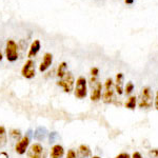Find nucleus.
I'll return each mask as SVG.
<instances>
[{
    "label": "nucleus",
    "instance_id": "1",
    "mask_svg": "<svg viewBox=\"0 0 158 158\" xmlns=\"http://www.w3.org/2000/svg\"><path fill=\"white\" fill-rule=\"evenodd\" d=\"M104 91L102 93V100L104 103H113L115 100V88L112 78H108L104 82Z\"/></svg>",
    "mask_w": 158,
    "mask_h": 158
},
{
    "label": "nucleus",
    "instance_id": "2",
    "mask_svg": "<svg viewBox=\"0 0 158 158\" xmlns=\"http://www.w3.org/2000/svg\"><path fill=\"white\" fill-rule=\"evenodd\" d=\"M74 95L77 99H85L88 95V82L83 76H79L76 80Z\"/></svg>",
    "mask_w": 158,
    "mask_h": 158
},
{
    "label": "nucleus",
    "instance_id": "3",
    "mask_svg": "<svg viewBox=\"0 0 158 158\" xmlns=\"http://www.w3.org/2000/svg\"><path fill=\"white\" fill-rule=\"evenodd\" d=\"M57 85L60 86L65 93H71L74 90V85H75V78H74L73 74L68 72L63 76L62 78H60L58 80Z\"/></svg>",
    "mask_w": 158,
    "mask_h": 158
},
{
    "label": "nucleus",
    "instance_id": "4",
    "mask_svg": "<svg viewBox=\"0 0 158 158\" xmlns=\"http://www.w3.org/2000/svg\"><path fill=\"white\" fill-rule=\"evenodd\" d=\"M6 57L10 62H15L18 59V45L13 39H9L6 41Z\"/></svg>",
    "mask_w": 158,
    "mask_h": 158
},
{
    "label": "nucleus",
    "instance_id": "5",
    "mask_svg": "<svg viewBox=\"0 0 158 158\" xmlns=\"http://www.w3.org/2000/svg\"><path fill=\"white\" fill-rule=\"evenodd\" d=\"M153 104V94L149 86H144L141 90V98L139 101V108L141 109H149Z\"/></svg>",
    "mask_w": 158,
    "mask_h": 158
},
{
    "label": "nucleus",
    "instance_id": "6",
    "mask_svg": "<svg viewBox=\"0 0 158 158\" xmlns=\"http://www.w3.org/2000/svg\"><path fill=\"white\" fill-rule=\"evenodd\" d=\"M27 158H47V154L43 149L42 144L39 142H35L32 146H30L27 152Z\"/></svg>",
    "mask_w": 158,
    "mask_h": 158
},
{
    "label": "nucleus",
    "instance_id": "7",
    "mask_svg": "<svg viewBox=\"0 0 158 158\" xmlns=\"http://www.w3.org/2000/svg\"><path fill=\"white\" fill-rule=\"evenodd\" d=\"M31 143V137H30V132L27 134H25L24 136H22L18 141H17L16 146H15V151L18 155H24L27 152L30 148Z\"/></svg>",
    "mask_w": 158,
    "mask_h": 158
},
{
    "label": "nucleus",
    "instance_id": "8",
    "mask_svg": "<svg viewBox=\"0 0 158 158\" xmlns=\"http://www.w3.org/2000/svg\"><path fill=\"white\" fill-rule=\"evenodd\" d=\"M35 61L33 59H27L21 69V75L27 79H32L35 77Z\"/></svg>",
    "mask_w": 158,
    "mask_h": 158
},
{
    "label": "nucleus",
    "instance_id": "9",
    "mask_svg": "<svg viewBox=\"0 0 158 158\" xmlns=\"http://www.w3.org/2000/svg\"><path fill=\"white\" fill-rule=\"evenodd\" d=\"M92 92H91V100L94 101V102H97L101 99L102 97V89H103V85H101V82H97L95 85H92Z\"/></svg>",
    "mask_w": 158,
    "mask_h": 158
},
{
    "label": "nucleus",
    "instance_id": "10",
    "mask_svg": "<svg viewBox=\"0 0 158 158\" xmlns=\"http://www.w3.org/2000/svg\"><path fill=\"white\" fill-rule=\"evenodd\" d=\"M53 63V55L51 53H45L43 55V58H42V61L39 65V72H45V71L49 69Z\"/></svg>",
    "mask_w": 158,
    "mask_h": 158
},
{
    "label": "nucleus",
    "instance_id": "11",
    "mask_svg": "<svg viewBox=\"0 0 158 158\" xmlns=\"http://www.w3.org/2000/svg\"><path fill=\"white\" fill-rule=\"evenodd\" d=\"M40 49H41V43H40V40L35 39L30 45L29 53H27V57H29V59H32L33 57H35V56L39 53Z\"/></svg>",
    "mask_w": 158,
    "mask_h": 158
},
{
    "label": "nucleus",
    "instance_id": "12",
    "mask_svg": "<svg viewBox=\"0 0 158 158\" xmlns=\"http://www.w3.org/2000/svg\"><path fill=\"white\" fill-rule=\"evenodd\" d=\"M123 79H124V76L122 73L116 74V79H115V82H114V88H115V91L118 95H122V94H123Z\"/></svg>",
    "mask_w": 158,
    "mask_h": 158
},
{
    "label": "nucleus",
    "instance_id": "13",
    "mask_svg": "<svg viewBox=\"0 0 158 158\" xmlns=\"http://www.w3.org/2000/svg\"><path fill=\"white\" fill-rule=\"evenodd\" d=\"M64 155V148L61 144H54L51 149V158H62Z\"/></svg>",
    "mask_w": 158,
    "mask_h": 158
},
{
    "label": "nucleus",
    "instance_id": "14",
    "mask_svg": "<svg viewBox=\"0 0 158 158\" xmlns=\"http://www.w3.org/2000/svg\"><path fill=\"white\" fill-rule=\"evenodd\" d=\"M48 134V131L45 128H42V127H39V128H37L35 130L34 134H33V136H34L35 139L37 140H42L45 138V136H47Z\"/></svg>",
    "mask_w": 158,
    "mask_h": 158
},
{
    "label": "nucleus",
    "instance_id": "15",
    "mask_svg": "<svg viewBox=\"0 0 158 158\" xmlns=\"http://www.w3.org/2000/svg\"><path fill=\"white\" fill-rule=\"evenodd\" d=\"M78 152H79V154H80V156L83 158L90 157L92 155V151H91L90 147L86 146V144H80L78 148Z\"/></svg>",
    "mask_w": 158,
    "mask_h": 158
},
{
    "label": "nucleus",
    "instance_id": "16",
    "mask_svg": "<svg viewBox=\"0 0 158 158\" xmlns=\"http://www.w3.org/2000/svg\"><path fill=\"white\" fill-rule=\"evenodd\" d=\"M67 70H68V63L65 62V61H62V62L58 65V69H57V76L59 77V79L62 78L63 76L68 73Z\"/></svg>",
    "mask_w": 158,
    "mask_h": 158
},
{
    "label": "nucleus",
    "instance_id": "17",
    "mask_svg": "<svg viewBox=\"0 0 158 158\" xmlns=\"http://www.w3.org/2000/svg\"><path fill=\"white\" fill-rule=\"evenodd\" d=\"M7 141V133L4 127L0 126V148L4 147Z\"/></svg>",
    "mask_w": 158,
    "mask_h": 158
},
{
    "label": "nucleus",
    "instance_id": "18",
    "mask_svg": "<svg viewBox=\"0 0 158 158\" xmlns=\"http://www.w3.org/2000/svg\"><path fill=\"white\" fill-rule=\"evenodd\" d=\"M137 104V97L136 96H130L129 99L126 102V108L129 110H135Z\"/></svg>",
    "mask_w": 158,
    "mask_h": 158
},
{
    "label": "nucleus",
    "instance_id": "19",
    "mask_svg": "<svg viewBox=\"0 0 158 158\" xmlns=\"http://www.w3.org/2000/svg\"><path fill=\"white\" fill-rule=\"evenodd\" d=\"M10 136L15 140H19L22 137L21 131H20V130H17V129H13V130H11V132H10Z\"/></svg>",
    "mask_w": 158,
    "mask_h": 158
},
{
    "label": "nucleus",
    "instance_id": "20",
    "mask_svg": "<svg viewBox=\"0 0 158 158\" xmlns=\"http://www.w3.org/2000/svg\"><path fill=\"white\" fill-rule=\"evenodd\" d=\"M133 91H134V85H133V82L130 81V82L127 83L126 86L123 88V93H126V95H130Z\"/></svg>",
    "mask_w": 158,
    "mask_h": 158
},
{
    "label": "nucleus",
    "instance_id": "21",
    "mask_svg": "<svg viewBox=\"0 0 158 158\" xmlns=\"http://www.w3.org/2000/svg\"><path fill=\"white\" fill-rule=\"evenodd\" d=\"M67 158H76V152L74 150H69L68 154H67Z\"/></svg>",
    "mask_w": 158,
    "mask_h": 158
},
{
    "label": "nucleus",
    "instance_id": "22",
    "mask_svg": "<svg viewBox=\"0 0 158 158\" xmlns=\"http://www.w3.org/2000/svg\"><path fill=\"white\" fill-rule=\"evenodd\" d=\"M115 158H131V155L129 153H120L118 154Z\"/></svg>",
    "mask_w": 158,
    "mask_h": 158
},
{
    "label": "nucleus",
    "instance_id": "23",
    "mask_svg": "<svg viewBox=\"0 0 158 158\" xmlns=\"http://www.w3.org/2000/svg\"><path fill=\"white\" fill-rule=\"evenodd\" d=\"M57 137V133L56 132H52V133L50 134V140H51V142H53L54 141V139Z\"/></svg>",
    "mask_w": 158,
    "mask_h": 158
},
{
    "label": "nucleus",
    "instance_id": "24",
    "mask_svg": "<svg viewBox=\"0 0 158 158\" xmlns=\"http://www.w3.org/2000/svg\"><path fill=\"white\" fill-rule=\"evenodd\" d=\"M154 104H155V109L158 111V91L156 92V95H155V100H154Z\"/></svg>",
    "mask_w": 158,
    "mask_h": 158
},
{
    "label": "nucleus",
    "instance_id": "25",
    "mask_svg": "<svg viewBox=\"0 0 158 158\" xmlns=\"http://www.w3.org/2000/svg\"><path fill=\"white\" fill-rule=\"evenodd\" d=\"M131 158H142V156H141V154H140L139 152H134L133 154H132Z\"/></svg>",
    "mask_w": 158,
    "mask_h": 158
},
{
    "label": "nucleus",
    "instance_id": "26",
    "mask_svg": "<svg viewBox=\"0 0 158 158\" xmlns=\"http://www.w3.org/2000/svg\"><path fill=\"white\" fill-rule=\"evenodd\" d=\"M0 158H10V156L6 152L2 151V152H0Z\"/></svg>",
    "mask_w": 158,
    "mask_h": 158
},
{
    "label": "nucleus",
    "instance_id": "27",
    "mask_svg": "<svg viewBox=\"0 0 158 158\" xmlns=\"http://www.w3.org/2000/svg\"><path fill=\"white\" fill-rule=\"evenodd\" d=\"M127 4H133L134 3V0H124Z\"/></svg>",
    "mask_w": 158,
    "mask_h": 158
},
{
    "label": "nucleus",
    "instance_id": "28",
    "mask_svg": "<svg viewBox=\"0 0 158 158\" xmlns=\"http://www.w3.org/2000/svg\"><path fill=\"white\" fill-rule=\"evenodd\" d=\"M152 154H154L155 156H158V151L157 150H152Z\"/></svg>",
    "mask_w": 158,
    "mask_h": 158
},
{
    "label": "nucleus",
    "instance_id": "29",
    "mask_svg": "<svg viewBox=\"0 0 158 158\" xmlns=\"http://www.w3.org/2000/svg\"><path fill=\"white\" fill-rule=\"evenodd\" d=\"M2 58H3V57H2V53H1V52H0V61H1V60H2Z\"/></svg>",
    "mask_w": 158,
    "mask_h": 158
},
{
    "label": "nucleus",
    "instance_id": "30",
    "mask_svg": "<svg viewBox=\"0 0 158 158\" xmlns=\"http://www.w3.org/2000/svg\"><path fill=\"white\" fill-rule=\"evenodd\" d=\"M92 158H100V157H99V156H93Z\"/></svg>",
    "mask_w": 158,
    "mask_h": 158
}]
</instances>
